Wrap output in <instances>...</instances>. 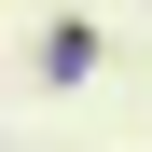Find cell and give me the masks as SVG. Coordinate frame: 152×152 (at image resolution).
<instances>
[{"instance_id": "1", "label": "cell", "mask_w": 152, "mask_h": 152, "mask_svg": "<svg viewBox=\"0 0 152 152\" xmlns=\"http://www.w3.org/2000/svg\"><path fill=\"white\" fill-rule=\"evenodd\" d=\"M97 14H42V83H97Z\"/></svg>"}]
</instances>
